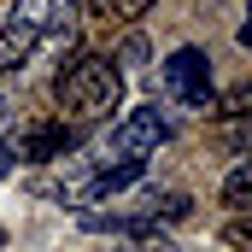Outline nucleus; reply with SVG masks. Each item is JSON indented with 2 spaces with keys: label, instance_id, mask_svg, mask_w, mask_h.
<instances>
[{
  "label": "nucleus",
  "instance_id": "obj_1",
  "mask_svg": "<svg viewBox=\"0 0 252 252\" xmlns=\"http://www.w3.org/2000/svg\"><path fill=\"white\" fill-rule=\"evenodd\" d=\"M53 100L76 124H100V118H112L124 106V70L106 53H82L76 64H64L59 76H53Z\"/></svg>",
  "mask_w": 252,
  "mask_h": 252
},
{
  "label": "nucleus",
  "instance_id": "obj_2",
  "mask_svg": "<svg viewBox=\"0 0 252 252\" xmlns=\"http://www.w3.org/2000/svg\"><path fill=\"white\" fill-rule=\"evenodd\" d=\"M70 12H76V0H12L0 18V64H18L35 41L59 35Z\"/></svg>",
  "mask_w": 252,
  "mask_h": 252
},
{
  "label": "nucleus",
  "instance_id": "obj_3",
  "mask_svg": "<svg viewBox=\"0 0 252 252\" xmlns=\"http://www.w3.org/2000/svg\"><path fill=\"white\" fill-rule=\"evenodd\" d=\"M164 141H170V118H164L158 106H135V112H124L118 124L100 135L94 170H100V164H124V158H147V153H158Z\"/></svg>",
  "mask_w": 252,
  "mask_h": 252
},
{
  "label": "nucleus",
  "instance_id": "obj_4",
  "mask_svg": "<svg viewBox=\"0 0 252 252\" xmlns=\"http://www.w3.org/2000/svg\"><path fill=\"white\" fill-rule=\"evenodd\" d=\"M158 82H164V94H170L176 106H188V112H217V82H211L205 47H176L170 59L158 64Z\"/></svg>",
  "mask_w": 252,
  "mask_h": 252
},
{
  "label": "nucleus",
  "instance_id": "obj_5",
  "mask_svg": "<svg viewBox=\"0 0 252 252\" xmlns=\"http://www.w3.org/2000/svg\"><path fill=\"white\" fill-rule=\"evenodd\" d=\"M76 147V129L64 124H35L30 135H18V147H12V158H24V164H53Z\"/></svg>",
  "mask_w": 252,
  "mask_h": 252
},
{
  "label": "nucleus",
  "instance_id": "obj_6",
  "mask_svg": "<svg viewBox=\"0 0 252 252\" xmlns=\"http://www.w3.org/2000/svg\"><path fill=\"white\" fill-rule=\"evenodd\" d=\"M223 205H229L235 217H247V205H252V158H235V164H229V176H223Z\"/></svg>",
  "mask_w": 252,
  "mask_h": 252
},
{
  "label": "nucleus",
  "instance_id": "obj_7",
  "mask_svg": "<svg viewBox=\"0 0 252 252\" xmlns=\"http://www.w3.org/2000/svg\"><path fill=\"white\" fill-rule=\"evenodd\" d=\"M153 0H88V12L94 18H106V24H129V18H141Z\"/></svg>",
  "mask_w": 252,
  "mask_h": 252
},
{
  "label": "nucleus",
  "instance_id": "obj_8",
  "mask_svg": "<svg viewBox=\"0 0 252 252\" xmlns=\"http://www.w3.org/2000/svg\"><path fill=\"white\" fill-rule=\"evenodd\" d=\"M118 241H124L118 252H182L170 235H158V229H135V235H118Z\"/></svg>",
  "mask_w": 252,
  "mask_h": 252
},
{
  "label": "nucleus",
  "instance_id": "obj_9",
  "mask_svg": "<svg viewBox=\"0 0 252 252\" xmlns=\"http://www.w3.org/2000/svg\"><path fill=\"white\" fill-rule=\"evenodd\" d=\"M217 252H252V235H247V223H229V235H223V247Z\"/></svg>",
  "mask_w": 252,
  "mask_h": 252
},
{
  "label": "nucleus",
  "instance_id": "obj_10",
  "mask_svg": "<svg viewBox=\"0 0 252 252\" xmlns=\"http://www.w3.org/2000/svg\"><path fill=\"white\" fill-rule=\"evenodd\" d=\"M141 59H147V41H141V35H129L124 47H118V59H112V64H141Z\"/></svg>",
  "mask_w": 252,
  "mask_h": 252
},
{
  "label": "nucleus",
  "instance_id": "obj_11",
  "mask_svg": "<svg viewBox=\"0 0 252 252\" xmlns=\"http://www.w3.org/2000/svg\"><path fill=\"white\" fill-rule=\"evenodd\" d=\"M0 247H6V235H0Z\"/></svg>",
  "mask_w": 252,
  "mask_h": 252
}]
</instances>
